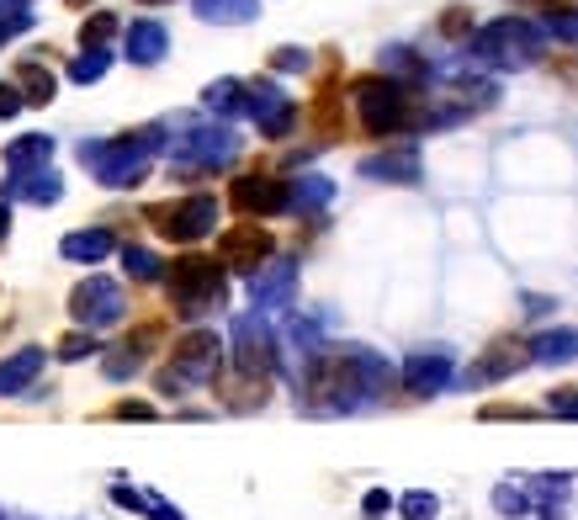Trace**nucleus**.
Returning a JSON list of instances; mask_svg holds the SVG:
<instances>
[{
	"label": "nucleus",
	"mask_w": 578,
	"mask_h": 520,
	"mask_svg": "<svg viewBox=\"0 0 578 520\" xmlns=\"http://www.w3.org/2000/svg\"><path fill=\"white\" fill-rule=\"evenodd\" d=\"M393 378L398 372L377 351H362V346L356 351H324L308 367V382H303L308 393H303V403L318 409V414H351L366 399H377Z\"/></svg>",
	"instance_id": "nucleus-1"
},
{
	"label": "nucleus",
	"mask_w": 578,
	"mask_h": 520,
	"mask_svg": "<svg viewBox=\"0 0 578 520\" xmlns=\"http://www.w3.org/2000/svg\"><path fill=\"white\" fill-rule=\"evenodd\" d=\"M165 149V128H139V133H118V139H85L80 160L91 166L101 187H139L149 176V160Z\"/></svg>",
	"instance_id": "nucleus-2"
},
{
	"label": "nucleus",
	"mask_w": 578,
	"mask_h": 520,
	"mask_svg": "<svg viewBox=\"0 0 578 520\" xmlns=\"http://www.w3.org/2000/svg\"><path fill=\"white\" fill-rule=\"evenodd\" d=\"M217 372H223V340L213 330H192L175 340L170 367L160 372V393L181 399V393H192L196 382H217Z\"/></svg>",
	"instance_id": "nucleus-3"
},
{
	"label": "nucleus",
	"mask_w": 578,
	"mask_h": 520,
	"mask_svg": "<svg viewBox=\"0 0 578 520\" xmlns=\"http://www.w3.org/2000/svg\"><path fill=\"white\" fill-rule=\"evenodd\" d=\"M165 287H170V308L181 319H202L207 308L223 303V266L207 256H181L175 266L165 271Z\"/></svg>",
	"instance_id": "nucleus-4"
},
{
	"label": "nucleus",
	"mask_w": 578,
	"mask_h": 520,
	"mask_svg": "<svg viewBox=\"0 0 578 520\" xmlns=\"http://www.w3.org/2000/svg\"><path fill=\"white\" fill-rule=\"evenodd\" d=\"M356 112H362V128L366 133H398L404 122H409V101H404V86H393V80H377V74H366L356 80Z\"/></svg>",
	"instance_id": "nucleus-5"
},
{
	"label": "nucleus",
	"mask_w": 578,
	"mask_h": 520,
	"mask_svg": "<svg viewBox=\"0 0 578 520\" xmlns=\"http://www.w3.org/2000/svg\"><path fill=\"white\" fill-rule=\"evenodd\" d=\"M149 223H154V234H165L170 244H192V239L213 234L217 229V202L213 197H186V202H160V208H149Z\"/></svg>",
	"instance_id": "nucleus-6"
},
{
	"label": "nucleus",
	"mask_w": 578,
	"mask_h": 520,
	"mask_svg": "<svg viewBox=\"0 0 578 520\" xmlns=\"http://www.w3.org/2000/svg\"><path fill=\"white\" fill-rule=\"evenodd\" d=\"M70 313L80 330H107V324H118L122 313H128V292H122L112 277H85V282L70 292Z\"/></svg>",
	"instance_id": "nucleus-7"
},
{
	"label": "nucleus",
	"mask_w": 578,
	"mask_h": 520,
	"mask_svg": "<svg viewBox=\"0 0 578 520\" xmlns=\"http://www.w3.org/2000/svg\"><path fill=\"white\" fill-rule=\"evenodd\" d=\"M276 367V334L265 330L261 313H244L234 319V372H250V378H271Z\"/></svg>",
	"instance_id": "nucleus-8"
},
{
	"label": "nucleus",
	"mask_w": 578,
	"mask_h": 520,
	"mask_svg": "<svg viewBox=\"0 0 578 520\" xmlns=\"http://www.w3.org/2000/svg\"><path fill=\"white\" fill-rule=\"evenodd\" d=\"M240 154V139L229 128H192L175 139V166L181 170H213V166H229Z\"/></svg>",
	"instance_id": "nucleus-9"
},
{
	"label": "nucleus",
	"mask_w": 578,
	"mask_h": 520,
	"mask_svg": "<svg viewBox=\"0 0 578 520\" xmlns=\"http://www.w3.org/2000/svg\"><path fill=\"white\" fill-rule=\"evenodd\" d=\"M229 202L250 218H271V213H287L292 208V187L282 176H261V170H250L240 176L234 187H229Z\"/></svg>",
	"instance_id": "nucleus-10"
},
{
	"label": "nucleus",
	"mask_w": 578,
	"mask_h": 520,
	"mask_svg": "<svg viewBox=\"0 0 578 520\" xmlns=\"http://www.w3.org/2000/svg\"><path fill=\"white\" fill-rule=\"evenodd\" d=\"M217 256H223V266H234V271H261L265 260H271V234H265L261 223H234L229 234L217 239Z\"/></svg>",
	"instance_id": "nucleus-11"
},
{
	"label": "nucleus",
	"mask_w": 578,
	"mask_h": 520,
	"mask_svg": "<svg viewBox=\"0 0 578 520\" xmlns=\"http://www.w3.org/2000/svg\"><path fill=\"white\" fill-rule=\"evenodd\" d=\"M530 361V340H494L488 351L467 367V388H483V382H499V378H515L520 367Z\"/></svg>",
	"instance_id": "nucleus-12"
},
{
	"label": "nucleus",
	"mask_w": 578,
	"mask_h": 520,
	"mask_svg": "<svg viewBox=\"0 0 578 520\" xmlns=\"http://www.w3.org/2000/svg\"><path fill=\"white\" fill-rule=\"evenodd\" d=\"M398 378H404V388L419 393V399L446 393V388H452V351H440V346H435V351H414Z\"/></svg>",
	"instance_id": "nucleus-13"
},
{
	"label": "nucleus",
	"mask_w": 578,
	"mask_h": 520,
	"mask_svg": "<svg viewBox=\"0 0 578 520\" xmlns=\"http://www.w3.org/2000/svg\"><path fill=\"white\" fill-rule=\"evenodd\" d=\"M478 53L499 59V64H526V59H536V32L526 22H494L478 38Z\"/></svg>",
	"instance_id": "nucleus-14"
},
{
	"label": "nucleus",
	"mask_w": 578,
	"mask_h": 520,
	"mask_svg": "<svg viewBox=\"0 0 578 520\" xmlns=\"http://www.w3.org/2000/svg\"><path fill=\"white\" fill-rule=\"evenodd\" d=\"M64 197V181L53 176L49 166L43 170H11L6 187H0V202H32V208H49Z\"/></svg>",
	"instance_id": "nucleus-15"
},
{
	"label": "nucleus",
	"mask_w": 578,
	"mask_h": 520,
	"mask_svg": "<svg viewBox=\"0 0 578 520\" xmlns=\"http://www.w3.org/2000/svg\"><path fill=\"white\" fill-rule=\"evenodd\" d=\"M43 361H49L43 346H22V351L6 356V361H0V399H17V393H27V388H38Z\"/></svg>",
	"instance_id": "nucleus-16"
},
{
	"label": "nucleus",
	"mask_w": 578,
	"mask_h": 520,
	"mask_svg": "<svg viewBox=\"0 0 578 520\" xmlns=\"http://www.w3.org/2000/svg\"><path fill=\"white\" fill-rule=\"evenodd\" d=\"M292 287H297V266L292 260H271V266H261L250 277V298L261 308H282V303H292Z\"/></svg>",
	"instance_id": "nucleus-17"
},
{
	"label": "nucleus",
	"mask_w": 578,
	"mask_h": 520,
	"mask_svg": "<svg viewBox=\"0 0 578 520\" xmlns=\"http://www.w3.org/2000/svg\"><path fill=\"white\" fill-rule=\"evenodd\" d=\"M250 112H255L265 139H287L292 133V101L276 86H261V96H250Z\"/></svg>",
	"instance_id": "nucleus-18"
},
{
	"label": "nucleus",
	"mask_w": 578,
	"mask_h": 520,
	"mask_svg": "<svg viewBox=\"0 0 578 520\" xmlns=\"http://www.w3.org/2000/svg\"><path fill=\"white\" fill-rule=\"evenodd\" d=\"M112 229H74V234L59 239V256L74 260V266H97V260L112 256Z\"/></svg>",
	"instance_id": "nucleus-19"
},
{
	"label": "nucleus",
	"mask_w": 578,
	"mask_h": 520,
	"mask_svg": "<svg viewBox=\"0 0 578 520\" xmlns=\"http://www.w3.org/2000/svg\"><path fill=\"white\" fill-rule=\"evenodd\" d=\"M165 27L160 22H133L128 27V59H133V64H160V59H165Z\"/></svg>",
	"instance_id": "nucleus-20"
},
{
	"label": "nucleus",
	"mask_w": 578,
	"mask_h": 520,
	"mask_svg": "<svg viewBox=\"0 0 578 520\" xmlns=\"http://www.w3.org/2000/svg\"><path fill=\"white\" fill-rule=\"evenodd\" d=\"M362 176H372V181H419V160H414V149H393V154L366 160Z\"/></svg>",
	"instance_id": "nucleus-21"
},
{
	"label": "nucleus",
	"mask_w": 578,
	"mask_h": 520,
	"mask_svg": "<svg viewBox=\"0 0 578 520\" xmlns=\"http://www.w3.org/2000/svg\"><path fill=\"white\" fill-rule=\"evenodd\" d=\"M17 91L32 101V107H49L53 91H59V80H53V70H43L38 59H27V64H17V80H11Z\"/></svg>",
	"instance_id": "nucleus-22"
},
{
	"label": "nucleus",
	"mask_w": 578,
	"mask_h": 520,
	"mask_svg": "<svg viewBox=\"0 0 578 520\" xmlns=\"http://www.w3.org/2000/svg\"><path fill=\"white\" fill-rule=\"evenodd\" d=\"M578 356V334L574 330H547L530 340V361H541V367H557V361H574Z\"/></svg>",
	"instance_id": "nucleus-23"
},
{
	"label": "nucleus",
	"mask_w": 578,
	"mask_h": 520,
	"mask_svg": "<svg viewBox=\"0 0 578 520\" xmlns=\"http://www.w3.org/2000/svg\"><path fill=\"white\" fill-rule=\"evenodd\" d=\"M49 154H53V133H27V139L6 143V166L11 170H32L38 160L49 166Z\"/></svg>",
	"instance_id": "nucleus-24"
},
{
	"label": "nucleus",
	"mask_w": 578,
	"mask_h": 520,
	"mask_svg": "<svg viewBox=\"0 0 578 520\" xmlns=\"http://www.w3.org/2000/svg\"><path fill=\"white\" fill-rule=\"evenodd\" d=\"M217 399L244 414V409H261V403L271 399V388H265V378H250V372H240V378H234V388H229V382L217 388Z\"/></svg>",
	"instance_id": "nucleus-25"
},
{
	"label": "nucleus",
	"mask_w": 578,
	"mask_h": 520,
	"mask_svg": "<svg viewBox=\"0 0 578 520\" xmlns=\"http://www.w3.org/2000/svg\"><path fill=\"white\" fill-rule=\"evenodd\" d=\"M196 17L202 22H250L255 0H196Z\"/></svg>",
	"instance_id": "nucleus-26"
},
{
	"label": "nucleus",
	"mask_w": 578,
	"mask_h": 520,
	"mask_svg": "<svg viewBox=\"0 0 578 520\" xmlns=\"http://www.w3.org/2000/svg\"><path fill=\"white\" fill-rule=\"evenodd\" d=\"M122 271H128L133 282H160V277H165L160 256H149V250H139V244H128V250H122Z\"/></svg>",
	"instance_id": "nucleus-27"
},
{
	"label": "nucleus",
	"mask_w": 578,
	"mask_h": 520,
	"mask_svg": "<svg viewBox=\"0 0 578 520\" xmlns=\"http://www.w3.org/2000/svg\"><path fill=\"white\" fill-rule=\"evenodd\" d=\"M107 70H112V53H107V48H91V53H80L70 64V80L74 86H91V80H101Z\"/></svg>",
	"instance_id": "nucleus-28"
},
{
	"label": "nucleus",
	"mask_w": 578,
	"mask_h": 520,
	"mask_svg": "<svg viewBox=\"0 0 578 520\" xmlns=\"http://www.w3.org/2000/svg\"><path fill=\"white\" fill-rule=\"evenodd\" d=\"M97 330H70L59 340V361H85V356H97Z\"/></svg>",
	"instance_id": "nucleus-29"
},
{
	"label": "nucleus",
	"mask_w": 578,
	"mask_h": 520,
	"mask_svg": "<svg viewBox=\"0 0 578 520\" xmlns=\"http://www.w3.org/2000/svg\"><path fill=\"white\" fill-rule=\"evenodd\" d=\"M207 107H213V112H250V101L240 96L234 80H217V86H207Z\"/></svg>",
	"instance_id": "nucleus-30"
},
{
	"label": "nucleus",
	"mask_w": 578,
	"mask_h": 520,
	"mask_svg": "<svg viewBox=\"0 0 578 520\" xmlns=\"http://www.w3.org/2000/svg\"><path fill=\"white\" fill-rule=\"evenodd\" d=\"M139 361H144V356L133 351V346H122V351H107V361H101V372H107L112 382H128L133 372H139Z\"/></svg>",
	"instance_id": "nucleus-31"
},
{
	"label": "nucleus",
	"mask_w": 578,
	"mask_h": 520,
	"mask_svg": "<svg viewBox=\"0 0 578 520\" xmlns=\"http://www.w3.org/2000/svg\"><path fill=\"white\" fill-rule=\"evenodd\" d=\"M112 32H118V17H112V11H97L91 22L80 27V43H85V48H107Z\"/></svg>",
	"instance_id": "nucleus-32"
},
{
	"label": "nucleus",
	"mask_w": 578,
	"mask_h": 520,
	"mask_svg": "<svg viewBox=\"0 0 578 520\" xmlns=\"http://www.w3.org/2000/svg\"><path fill=\"white\" fill-rule=\"evenodd\" d=\"M398 510H404V520H435V494H425V489H409V494L398 499Z\"/></svg>",
	"instance_id": "nucleus-33"
},
{
	"label": "nucleus",
	"mask_w": 578,
	"mask_h": 520,
	"mask_svg": "<svg viewBox=\"0 0 578 520\" xmlns=\"http://www.w3.org/2000/svg\"><path fill=\"white\" fill-rule=\"evenodd\" d=\"M494 504H499V516H526L530 510V494H520V489H509V483H499V489H494Z\"/></svg>",
	"instance_id": "nucleus-34"
},
{
	"label": "nucleus",
	"mask_w": 578,
	"mask_h": 520,
	"mask_svg": "<svg viewBox=\"0 0 578 520\" xmlns=\"http://www.w3.org/2000/svg\"><path fill=\"white\" fill-rule=\"evenodd\" d=\"M318 202H329V181H297L292 187V208H318Z\"/></svg>",
	"instance_id": "nucleus-35"
},
{
	"label": "nucleus",
	"mask_w": 578,
	"mask_h": 520,
	"mask_svg": "<svg viewBox=\"0 0 578 520\" xmlns=\"http://www.w3.org/2000/svg\"><path fill=\"white\" fill-rule=\"evenodd\" d=\"M547 409L562 414V420H578V388H557V393H547Z\"/></svg>",
	"instance_id": "nucleus-36"
},
{
	"label": "nucleus",
	"mask_w": 578,
	"mask_h": 520,
	"mask_svg": "<svg viewBox=\"0 0 578 520\" xmlns=\"http://www.w3.org/2000/svg\"><path fill=\"white\" fill-rule=\"evenodd\" d=\"M27 27H32V11H11V17H0V43H11V38H22Z\"/></svg>",
	"instance_id": "nucleus-37"
},
{
	"label": "nucleus",
	"mask_w": 578,
	"mask_h": 520,
	"mask_svg": "<svg viewBox=\"0 0 578 520\" xmlns=\"http://www.w3.org/2000/svg\"><path fill=\"white\" fill-rule=\"evenodd\" d=\"M362 504H366V516H372V520H383V516H387V510H393V504H398V499L387 494V489H372V494H366V499H362Z\"/></svg>",
	"instance_id": "nucleus-38"
},
{
	"label": "nucleus",
	"mask_w": 578,
	"mask_h": 520,
	"mask_svg": "<svg viewBox=\"0 0 578 520\" xmlns=\"http://www.w3.org/2000/svg\"><path fill=\"white\" fill-rule=\"evenodd\" d=\"M483 420H530V409H520V403H488Z\"/></svg>",
	"instance_id": "nucleus-39"
},
{
	"label": "nucleus",
	"mask_w": 578,
	"mask_h": 520,
	"mask_svg": "<svg viewBox=\"0 0 578 520\" xmlns=\"http://www.w3.org/2000/svg\"><path fill=\"white\" fill-rule=\"evenodd\" d=\"M22 107H27V96L17 86H0V118H17Z\"/></svg>",
	"instance_id": "nucleus-40"
},
{
	"label": "nucleus",
	"mask_w": 578,
	"mask_h": 520,
	"mask_svg": "<svg viewBox=\"0 0 578 520\" xmlns=\"http://www.w3.org/2000/svg\"><path fill=\"white\" fill-rule=\"evenodd\" d=\"M112 414H118V420H149V414H154V409H149L144 399H122L118 409H112Z\"/></svg>",
	"instance_id": "nucleus-41"
},
{
	"label": "nucleus",
	"mask_w": 578,
	"mask_h": 520,
	"mask_svg": "<svg viewBox=\"0 0 578 520\" xmlns=\"http://www.w3.org/2000/svg\"><path fill=\"white\" fill-rule=\"evenodd\" d=\"M149 520H186V516H181V510H170L160 494H149Z\"/></svg>",
	"instance_id": "nucleus-42"
},
{
	"label": "nucleus",
	"mask_w": 578,
	"mask_h": 520,
	"mask_svg": "<svg viewBox=\"0 0 578 520\" xmlns=\"http://www.w3.org/2000/svg\"><path fill=\"white\" fill-rule=\"evenodd\" d=\"M467 22H473V17H467V11H452V17H446V22H440V32H446V38H457V32H467Z\"/></svg>",
	"instance_id": "nucleus-43"
},
{
	"label": "nucleus",
	"mask_w": 578,
	"mask_h": 520,
	"mask_svg": "<svg viewBox=\"0 0 578 520\" xmlns=\"http://www.w3.org/2000/svg\"><path fill=\"white\" fill-rule=\"evenodd\" d=\"M303 64H308V53H276V70H303Z\"/></svg>",
	"instance_id": "nucleus-44"
},
{
	"label": "nucleus",
	"mask_w": 578,
	"mask_h": 520,
	"mask_svg": "<svg viewBox=\"0 0 578 520\" xmlns=\"http://www.w3.org/2000/svg\"><path fill=\"white\" fill-rule=\"evenodd\" d=\"M547 308H552V298H536V292L526 298V313H547Z\"/></svg>",
	"instance_id": "nucleus-45"
},
{
	"label": "nucleus",
	"mask_w": 578,
	"mask_h": 520,
	"mask_svg": "<svg viewBox=\"0 0 578 520\" xmlns=\"http://www.w3.org/2000/svg\"><path fill=\"white\" fill-rule=\"evenodd\" d=\"M6 229H11V202H0V239H6Z\"/></svg>",
	"instance_id": "nucleus-46"
},
{
	"label": "nucleus",
	"mask_w": 578,
	"mask_h": 520,
	"mask_svg": "<svg viewBox=\"0 0 578 520\" xmlns=\"http://www.w3.org/2000/svg\"><path fill=\"white\" fill-rule=\"evenodd\" d=\"M11 11H27L22 0H0V17H11Z\"/></svg>",
	"instance_id": "nucleus-47"
},
{
	"label": "nucleus",
	"mask_w": 578,
	"mask_h": 520,
	"mask_svg": "<svg viewBox=\"0 0 578 520\" xmlns=\"http://www.w3.org/2000/svg\"><path fill=\"white\" fill-rule=\"evenodd\" d=\"M562 6H574V0H557V11H562Z\"/></svg>",
	"instance_id": "nucleus-48"
},
{
	"label": "nucleus",
	"mask_w": 578,
	"mask_h": 520,
	"mask_svg": "<svg viewBox=\"0 0 578 520\" xmlns=\"http://www.w3.org/2000/svg\"><path fill=\"white\" fill-rule=\"evenodd\" d=\"M70 6H91V0H70Z\"/></svg>",
	"instance_id": "nucleus-49"
},
{
	"label": "nucleus",
	"mask_w": 578,
	"mask_h": 520,
	"mask_svg": "<svg viewBox=\"0 0 578 520\" xmlns=\"http://www.w3.org/2000/svg\"><path fill=\"white\" fill-rule=\"evenodd\" d=\"M144 6H160V0H144Z\"/></svg>",
	"instance_id": "nucleus-50"
}]
</instances>
